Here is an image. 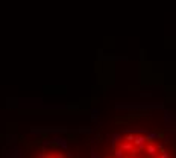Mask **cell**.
<instances>
[{
	"instance_id": "obj_2",
	"label": "cell",
	"mask_w": 176,
	"mask_h": 158,
	"mask_svg": "<svg viewBox=\"0 0 176 158\" xmlns=\"http://www.w3.org/2000/svg\"><path fill=\"white\" fill-rule=\"evenodd\" d=\"M31 158H73L70 154L61 151V149H43L38 154L32 155Z\"/></svg>"
},
{
	"instance_id": "obj_1",
	"label": "cell",
	"mask_w": 176,
	"mask_h": 158,
	"mask_svg": "<svg viewBox=\"0 0 176 158\" xmlns=\"http://www.w3.org/2000/svg\"><path fill=\"white\" fill-rule=\"evenodd\" d=\"M102 158H176V152L167 141L153 134L128 131L112 141Z\"/></svg>"
}]
</instances>
